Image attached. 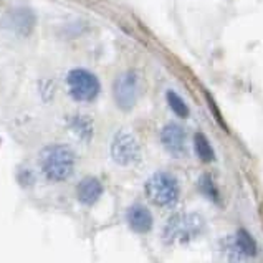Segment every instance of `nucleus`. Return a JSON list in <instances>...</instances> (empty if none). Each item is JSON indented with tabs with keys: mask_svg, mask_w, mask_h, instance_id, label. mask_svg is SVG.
I'll use <instances>...</instances> for the list:
<instances>
[{
	"mask_svg": "<svg viewBox=\"0 0 263 263\" xmlns=\"http://www.w3.org/2000/svg\"><path fill=\"white\" fill-rule=\"evenodd\" d=\"M74 164H77V154L66 144L47 146L40 154L42 172L51 182H63L70 179L74 171Z\"/></svg>",
	"mask_w": 263,
	"mask_h": 263,
	"instance_id": "obj_1",
	"label": "nucleus"
},
{
	"mask_svg": "<svg viewBox=\"0 0 263 263\" xmlns=\"http://www.w3.org/2000/svg\"><path fill=\"white\" fill-rule=\"evenodd\" d=\"M205 229L204 217L197 212L177 214L166 222L162 230V238L166 243H187L197 238Z\"/></svg>",
	"mask_w": 263,
	"mask_h": 263,
	"instance_id": "obj_2",
	"label": "nucleus"
},
{
	"mask_svg": "<svg viewBox=\"0 0 263 263\" xmlns=\"http://www.w3.org/2000/svg\"><path fill=\"white\" fill-rule=\"evenodd\" d=\"M147 199L159 207H172L179 200V182L169 172H156L144 185Z\"/></svg>",
	"mask_w": 263,
	"mask_h": 263,
	"instance_id": "obj_3",
	"label": "nucleus"
},
{
	"mask_svg": "<svg viewBox=\"0 0 263 263\" xmlns=\"http://www.w3.org/2000/svg\"><path fill=\"white\" fill-rule=\"evenodd\" d=\"M66 83H68L70 96L77 101H93L101 91L100 80L96 78V74L83 68L71 70L66 77Z\"/></svg>",
	"mask_w": 263,
	"mask_h": 263,
	"instance_id": "obj_4",
	"label": "nucleus"
},
{
	"mask_svg": "<svg viewBox=\"0 0 263 263\" xmlns=\"http://www.w3.org/2000/svg\"><path fill=\"white\" fill-rule=\"evenodd\" d=\"M111 157L118 166H133L141 157V146L138 139L127 131H119L111 141Z\"/></svg>",
	"mask_w": 263,
	"mask_h": 263,
	"instance_id": "obj_5",
	"label": "nucleus"
},
{
	"mask_svg": "<svg viewBox=\"0 0 263 263\" xmlns=\"http://www.w3.org/2000/svg\"><path fill=\"white\" fill-rule=\"evenodd\" d=\"M112 96L123 111L134 108L139 98V77L136 71H126L119 74L112 85Z\"/></svg>",
	"mask_w": 263,
	"mask_h": 263,
	"instance_id": "obj_6",
	"label": "nucleus"
},
{
	"mask_svg": "<svg viewBox=\"0 0 263 263\" xmlns=\"http://www.w3.org/2000/svg\"><path fill=\"white\" fill-rule=\"evenodd\" d=\"M257 255V243L247 230H238L227 243V257L230 263H243Z\"/></svg>",
	"mask_w": 263,
	"mask_h": 263,
	"instance_id": "obj_7",
	"label": "nucleus"
},
{
	"mask_svg": "<svg viewBox=\"0 0 263 263\" xmlns=\"http://www.w3.org/2000/svg\"><path fill=\"white\" fill-rule=\"evenodd\" d=\"M161 142L164 149L174 157H180L185 153V133L182 126L171 123L162 127L161 131Z\"/></svg>",
	"mask_w": 263,
	"mask_h": 263,
	"instance_id": "obj_8",
	"label": "nucleus"
},
{
	"mask_svg": "<svg viewBox=\"0 0 263 263\" xmlns=\"http://www.w3.org/2000/svg\"><path fill=\"white\" fill-rule=\"evenodd\" d=\"M35 15L32 10L28 9H17L7 13L5 17V27L12 28L13 32H17L18 35H28L32 32V28L35 27Z\"/></svg>",
	"mask_w": 263,
	"mask_h": 263,
	"instance_id": "obj_9",
	"label": "nucleus"
},
{
	"mask_svg": "<svg viewBox=\"0 0 263 263\" xmlns=\"http://www.w3.org/2000/svg\"><path fill=\"white\" fill-rule=\"evenodd\" d=\"M127 223L138 234H146V232L153 229V214L149 212L147 207L136 204L127 210Z\"/></svg>",
	"mask_w": 263,
	"mask_h": 263,
	"instance_id": "obj_10",
	"label": "nucleus"
},
{
	"mask_svg": "<svg viewBox=\"0 0 263 263\" xmlns=\"http://www.w3.org/2000/svg\"><path fill=\"white\" fill-rule=\"evenodd\" d=\"M103 194V184L96 177H85L78 184L77 197L83 205H93Z\"/></svg>",
	"mask_w": 263,
	"mask_h": 263,
	"instance_id": "obj_11",
	"label": "nucleus"
},
{
	"mask_svg": "<svg viewBox=\"0 0 263 263\" xmlns=\"http://www.w3.org/2000/svg\"><path fill=\"white\" fill-rule=\"evenodd\" d=\"M194 146H195V153H197L199 159L204 162H210L214 161V149L210 146L209 139L204 136L202 133H197L194 138Z\"/></svg>",
	"mask_w": 263,
	"mask_h": 263,
	"instance_id": "obj_12",
	"label": "nucleus"
},
{
	"mask_svg": "<svg viewBox=\"0 0 263 263\" xmlns=\"http://www.w3.org/2000/svg\"><path fill=\"white\" fill-rule=\"evenodd\" d=\"M71 129L77 133V136L81 138L83 141H88V139H91L93 136V124L91 121L86 118V116H74L71 121Z\"/></svg>",
	"mask_w": 263,
	"mask_h": 263,
	"instance_id": "obj_13",
	"label": "nucleus"
},
{
	"mask_svg": "<svg viewBox=\"0 0 263 263\" xmlns=\"http://www.w3.org/2000/svg\"><path fill=\"white\" fill-rule=\"evenodd\" d=\"M166 98H167V103H169L171 109L174 111L179 118H187V116H189V108H187L185 101H184L182 98H180L177 93H174V91H167Z\"/></svg>",
	"mask_w": 263,
	"mask_h": 263,
	"instance_id": "obj_14",
	"label": "nucleus"
},
{
	"mask_svg": "<svg viewBox=\"0 0 263 263\" xmlns=\"http://www.w3.org/2000/svg\"><path fill=\"white\" fill-rule=\"evenodd\" d=\"M199 187H200V192L205 195V197H209L210 200H214V202H219V191H217V187L214 184V180L210 179L209 176H204L200 179V182H199Z\"/></svg>",
	"mask_w": 263,
	"mask_h": 263,
	"instance_id": "obj_15",
	"label": "nucleus"
}]
</instances>
